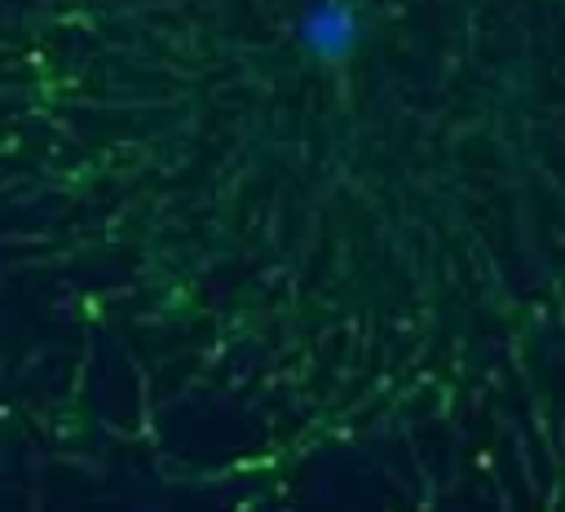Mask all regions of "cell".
<instances>
[{"label": "cell", "mask_w": 565, "mask_h": 512, "mask_svg": "<svg viewBox=\"0 0 565 512\" xmlns=\"http://www.w3.org/2000/svg\"><path fill=\"white\" fill-rule=\"evenodd\" d=\"M31 419L26 397L13 380V366L0 358V512H31L26 472H31Z\"/></svg>", "instance_id": "cell-2"}, {"label": "cell", "mask_w": 565, "mask_h": 512, "mask_svg": "<svg viewBox=\"0 0 565 512\" xmlns=\"http://www.w3.org/2000/svg\"><path fill=\"white\" fill-rule=\"evenodd\" d=\"M556 0H0V252L282 459L530 397Z\"/></svg>", "instance_id": "cell-1"}]
</instances>
